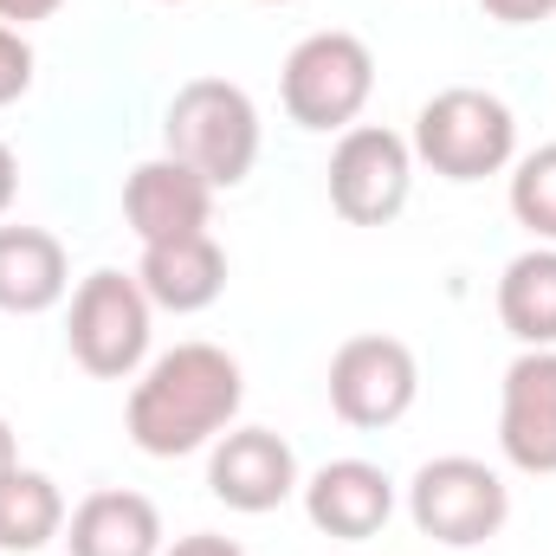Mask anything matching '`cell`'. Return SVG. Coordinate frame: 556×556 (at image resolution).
I'll use <instances>...</instances> for the list:
<instances>
[{"label":"cell","mask_w":556,"mask_h":556,"mask_svg":"<svg viewBox=\"0 0 556 556\" xmlns=\"http://www.w3.org/2000/svg\"><path fill=\"white\" fill-rule=\"evenodd\" d=\"M240 395H247V382H240V363L227 350L175 343L130 389V440L155 459H181L240 415Z\"/></svg>","instance_id":"obj_1"},{"label":"cell","mask_w":556,"mask_h":556,"mask_svg":"<svg viewBox=\"0 0 556 556\" xmlns=\"http://www.w3.org/2000/svg\"><path fill=\"white\" fill-rule=\"evenodd\" d=\"M162 142L207 188H240L260 162V111L227 78H188L162 117Z\"/></svg>","instance_id":"obj_2"},{"label":"cell","mask_w":556,"mask_h":556,"mask_svg":"<svg viewBox=\"0 0 556 556\" xmlns=\"http://www.w3.org/2000/svg\"><path fill=\"white\" fill-rule=\"evenodd\" d=\"M511 149H518V124H511L505 98L472 91V85L427 98L415 117V155L446 181H485L511 162Z\"/></svg>","instance_id":"obj_3"},{"label":"cell","mask_w":556,"mask_h":556,"mask_svg":"<svg viewBox=\"0 0 556 556\" xmlns=\"http://www.w3.org/2000/svg\"><path fill=\"white\" fill-rule=\"evenodd\" d=\"M376 91V59L356 33H311L291 46L285 72H278V98H285V117L298 130H343L356 124V111L369 104Z\"/></svg>","instance_id":"obj_4"},{"label":"cell","mask_w":556,"mask_h":556,"mask_svg":"<svg viewBox=\"0 0 556 556\" xmlns=\"http://www.w3.org/2000/svg\"><path fill=\"white\" fill-rule=\"evenodd\" d=\"M408 511H415L420 538L433 544H453V551H472L485 538L505 531L511 518V492L505 479L485 466V459H466V453H446V459H427L408 485Z\"/></svg>","instance_id":"obj_5"},{"label":"cell","mask_w":556,"mask_h":556,"mask_svg":"<svg viewBox=\"0 0 556 556\" xmlns=\"http://www.w3.org/2000/svg\"><path fill=\"white\" fill-rule=\"evenodd\" d=\"M65 343L78 356L85 376H130L149 356V291L137 285V273H91L72 291V317H65Z\"/></svg>","instance_id":"obj_6"},{"label":"cell","mask_w":556,"mask_h":556,"mask_svg":"<svg viewBox=\"0 0 556 556\" xmlns=\"http://www.w3.org/2000/svg\"><path fill=\"white\" fill-rule=\"evenodd\" d=\"M408 181H415V155L382 124H356L330 149V207L350 227H389L408 207Z\"/></svg>","instance_id":"obj_7"},{"label":"cell","mask_w":556,"mask_h":556,"mask_svg":"<svg viewBox=\"0 0 556 556\" xmlns=\"http://www.w3.org/2000/svg\"><path fill=\"white\" fill-rule=\"evenodd\" d=\"M420 369L402 337H350L330 356V408L350 427H395L415 408Z\"/></svg>","instance_id":"obj_8"},{"label":"cell","mask_w":556,"mask_h":556,"mask_svg":"<svg viewBox=\"0 0 556 556\" xmlns=\"http://www.w3.org/2000/svg\"><path fill=\"white\" fill-rule=\"evenodd\" d=\"M498 446L518 472H556V350H525L505 369Z\"/></svg>","instance_id":"obj_9"},{"label":"cell","mask_w":556,"mask_h":556,"mask_svg":"<svg viewBox=\"0 0 556 556\" xmlns=\"http://www.w3.org/2000/svg\"><path fill=\"white\" fill-rule=\"evenodd\" d=\"M207 214H214V188L175 155L137 162L130 181H124V220H130V233L142 247L181 240V233H207Z\"/></svg>","instance_id":"obj_10"},{"label":"cell","mask_w":556,"mask_h":556,"mask_svg":"<svg viewBox=\"0 0 556 556\" xmlns=\"http://www.w3.org/2000/svg\"><path fill=\"white\" fill-rule=\"evenodd\" d=\"M207 485L227 511H273L298 492V459L273 427H240L214 446L207 459Z\"/></svg>","instance_id":"obj_11"},{"label":"cell","mask_w":556,"mask_h":556,"mask_svg":"<svg viewBox=\"0 0 556 556\" xmlns=\"http://www.w3.org/2000/svg\"><path fill=\"white\" fill-rule=\"evenodd\" d=\"M304 511L324 538H343V544H363L389 525L395 511V479L369 459H330L311 472L304 485Z\"/></svg>","instance_id":"obj_12"},{"label":"cell","mask_w":556,"mask_h":556,"mask_svg":"<svg viewBox=\"0 0 556 556\" xmlns=\"http://www.w3.org/2000/svg\"><path fill=\"white\" fill-rule=\"evenodd\" d=\"M137 285L149 291V304H162V311H207L227 291V253L207 233L155 240V247H142Z\"/></svg>","instance_id":"obj_13"},{"label":"cell","mask_w":556,"mask_h":556,"mask_svg":"<svg viewBox=\"0 0 556 556\" xmlns=\"http://www.w3.org/2000/svg\"><path fill=\"white\" fill-rule=\"evenodd\" d=\"M72 556H162V518L142 492H91L72 525H65Z\"/></svg>","instance_id":"obj_14"},{"label":"cell","mask_w":556,"mask_h":556,"mask_svg":"<svg viewBox=\"0 0 556 556\" xmlns=\"http://www.w3.org/2000/svg\"><path fill=\"white\" fill-rule=\"evenodd\" d=\"M65 247L46 227H0V311L39 317L65 298Z\"/></svg>","instance_id":"obj_15"},{"label":"cell","mask_w":556,"mask_h":556,"mask_svg":"<svg viewBox=\"0 0 556 556\" xmlns=\"http://www.w3.org/2000/svg\"><path fill=\"white\" fill-rule=\"evenodd\" d=\"M498 317L531 350H551L556 343V247H531V253H518L505 266V278H498Z\"/></svg>","instance_id":"obj_16"},{"label":"cell","mask_w":556,"mask_h":556,"mask_svg":"<svg viewBox=\"0 0 556 556\" xmlns=\"http://www.w3.org/2000/svg\"><path fill=\"white\" fill-rule=\"evenodd\" d=\"M65 531V498L46 472L33 466H13L0 472V551H46L52 538Z\"/></svg>","instance_id":"obj_17"},{"label":"cell","mask_w":556,"mask_h":556,"mask_svg":"<svg viewBox=\"0 0 556 556\" xmlns=\"http://www.w3.org/2000/svg\"><path fill=\"white\" fill-rule=\"evenodd\" d=\"M511 214L518 227H531L538 240H556V142L531 149L511 175Z\"/></svg>","instance_id":"obj_18"},{"label":"cell","mask_w":556,"mask_h":556,"mask_svg":"<svg viewBox=\"0 0 556 556\" xmlns=\"http://www.w3.org/2000/svg\"><path fill=\"white\" fill-rule=\"evenodd\" d=\"M33 85V46L20 39V26H0V104L26 98Z\"/></svg>","instance_id":"obj_19"},{"label":"cell","mask_w":556,"mask_h":556,"mask_svg":"<svg viewBox=\"0 0 556 556\" xmlns=\"http://www.w3.org/2000/svg\"><path fill=\"white\" fill-rule=\"evenodd\" d=\"M492 20H505V26H538V20H551L556 0H479Z\"/></svg>","instance_id":"obj_20"},{"label":"cell","mask_w":556,"mask_h":556,"mask_svg":"<svg viewBox=\"0 0 556 556\" xmlns=\"http://www.w3.org/2000/svg\"><path fill=\"white\" fill-rule=\"evenodd\" d=\"M65 0H0V26H33V20H52Z\"/></svg>","instance_id":"obj_21"},{"label":"cell","mask_w":556,"mask_h":556,"mask_svg":"<svg viewBox=\"0 0 556 556\" xmlns=\"http://www.w3.org/2000/svg\"><path fill=\"white\" fill-rule=\"evenodd\" d=\"M162 556H247L240 544H227V538H207V531H194V538H181L175 551H162Z\"/></svg>","instance_id":"obj_22"},{"label":"cell","mask_w":556,"mask_h":556,"mask_svg":"<svg viewBox=\"0 0 556 556\" xmlns=\"http://www.w3.org/2000/svg\"><path fill=\"white\" fill-rule=\"evenodd\" d=\"M13 188H20V162H13V149L0 142V214L13 207Z\"/></svg>","instance_id":"obj_23"},{"label":"cell","mask_w":556,"mask_h":556,"mask_svg":"<svg viewBox=\"0 0 556 556\" xmlns=\"http://www.w3.org/2000/svg\"><path fill=\"white\" fill-rule=\"evenodd\" d=\"M13 466H20V459H13V427L0 420V472H13Z\"/></svg>","instance_id":"obj_24"},{"label":"cell","mask_w":556,"mask_h":556,"mask_svg":"<svg viewBox=\"0 0 556 556\" xmlns=\"http://www.w3.org/2000/svg\"><path fill=\"white\" fill-rule=\"evenodd\" d=\"M273 7H285V0H273Z\"/></svg>","instance_id":"obj_25"}]
</instances>
